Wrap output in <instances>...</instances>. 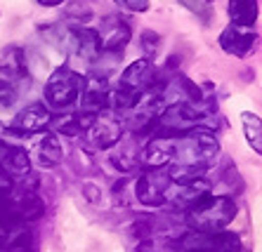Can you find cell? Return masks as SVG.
I'll list each match as a JSON object with an SVG mask.
<instances>
[{"instance_id": "6da1fadb", "label": "cell", "mask_w": 262, "mask_h": 252, "mask_svg": "<svg viewBox=\"0 0 262 252\" xmlns=\"http://www.w3.org/2000/svg\"><path fill=\"white\" fill-rule=\"evenodd\" d=\"M220 154L217 137L208 128H191L172 137V163L175 167H199L206 170Z\"/></svg>"}, {"instance_id": "7a4b0ae2", "label": "cell", "mask_w": 262, "mask_h": 252, "mask_svg": "<svg viewBox=\"0 0 262 252\" xmlns=\"http://www.w3.org/2000/svg\"><path fill=\"white\" fill-rule=\"evenodd\" d=\"M236 217V203L229 196H208L191 205L184 215L187 226L196 234H215L229 226Z\"/></svg>"}, {"instance_id": "3957f363", "label": "cell", "mask_w": 262, "mask_h": 252, "mask_svg": "<svg viewBox=\"0 0 262 252\" xmlns=\"http://www.w3.org/2000/svg\"><path fill=\"white\" fill-rule=\"evenodd\" d=\"M83 75L69 66H59L45 83V102L52 109H69L78 102Z\"/></svg>"}, {"instance_id": "277c9868", "label": "cell", "mask_w": 262, "mask_h": 252, "mask_svg": "<svg viewBox=\"0 0 262 252\" xmlns=\"http://www.w3.org/2000/svg\"><path fill=\"white\" fill-rule=\"evenodd\" d=\"M168 186H170V177L163 167L159 170H151V172H144L137 184H135V196L142 205L146 208H163L165 205V193H168Z\"/></svg>"}, {"instance_id": "5b68a950", "label": "cell", "mask_w": 262, "mask_h": 252, "mask_svg": "<svg viewBox=\"0 0 262 252\" xmlns=\"http://www.w3.org/2000/svg\"><path fill=\"white\" fill-rule=\"evenodd\" d=\"M111 90H109V80L102 73H90L83 78L80 83V111H88V113H102L104 109L111 106Z\"/></svg>"}, {"instance_id": "8992f818", "label": "cell", "mask_w": 262, "mask_h": 252, "mask_svg": "<svg viewBox=\"0 0 262 252\" xmlns=\"http://www.w3.org/2000/svg\"><path fill=\"white\" fill-rule=\"evenodd\" d=\"M184 247L189 252H241V240L229 231H215V234H196L191 231L184 236Z\"/></svg>"}, {"instance_id": "52a82bcc", "label": "cell", "mask_w": 262, "mask_h": 252, "mask_svg": "<svg viewBox=\"0 0 262 252\" xmlns=\"http://www.w3.org/2000/svg\"><path fill=\"white\" fill-rule=\"evenodd\" d=\"M130 26L128 21L118 14H109L104 17L102 26L97 31L99 38V52H109V55H116L121 49H125V45L130 43Z\"/></svg>"}, {"instance_id": "ba28073f", "label": "cell", "mask_w": 262, "mask_h": 252, "mask_svg": "<svg viewBox=\"0 0 262 252\" xmlns=\"http://www.w3.org/2000/svg\"><path fill=\"white\" fill-rule=\"evenodd\" d=\"M123 137V125L118 118L111 116H97L92 120V125L85 130V139L90 146L95 148H111L121 142Z\"/></svg>"}, {"instance_id": "9c48e42d", "label": "cell", "mask_w": 262, "mask_h": 252, "mask_svg": "<svg viewBox=\"0 0 262 252\" xmlns=\"http://www.w3.org/2000/svg\"><path fill=\"white\" fill-rule=\"evenodd\" d=\"M52 120H55V118H52V113H50V109L45 104H31L14 116V120H12L10 128H12L17 135H21V137L29 139L31 135L43 132L48 125H52Z\"/></svg>"}, {"instance_id": "30bf717a", "label": "cell", "mask_w": 262, "mask_h": 252, "mask_svg": "<svg viewBox=\"0 0 262 252\" xmlns=\"http://www.w3.org/2000/svg\"><path fill=\"white\" fill-rule=\"evenodd\" d=\"M255 40L257 36L250 31L248 26L229 24L225 31L220 33V47L225 49L227 55H234V57H246L253 49Z\"/></svg>"}, {"instance_id": "8fae6325", "label": "cell", "mask_w": 262, "mask_h": 252, "mask_svg": "<svg viewBox=\"0 0 262 252\" xmlns=\"http://www.w3.org/2000/svg\"><path fill=\"white\" fill-rule=\"evenodd\" d=\"M69 36H71V45L76 47L80 57L85 59H97L99 57V38L95 29H88V26H71L69 29Z\"/></svg>"}, {"instance_id": "7c38bea8", "label": "cell", "mask_w": 262, "mask_h": 252, "mask_svg": "<svg viewBox=\"0 0 262 252\" xmlns=\"http://www.w3.org/2000/svg\"><path fill=\"white\" fill-rule=\"evenodd\" d=\"M0 167L7 172V177H26L31 172V158L24 146H10L0 158Z\"/></svg>"}, {"instance_id": "4fadbf2b", "label": "cell", "mask_w": 262, "mask_h": 252, "mask_svg": "<svg viewBox=\"0 0 262 252\" xmlns=\"http://www.w3.org/2000/svg\"><path fill=\"white\" fill-rule=\"evenodd\" d=\"M36 158L38 163L43 167H55L61 163V146H59V139H57V135H52V132H45L43 139L38 142L36 146Z\"/></svg>"}, {"instance_id": "5bb4252c", "label": "cell", "mask_w": 262, "mask_h": 252, "mask_svg": "<svg viewBox=\"0 0 262 252\" xmlns=\"http://www.w3.org/2000/svg\"><path fill=\"white\" fill-rule=\"evenodd\" d=\"M111 160H114V165H116L118 170L133 172V170H137V167L142 165V151L133 139H125V142L121 144V148H118V154L111 156Z\"/></svg>"}, {"instance_id": "9a60e30c", "label": "cell", "mask_w": 262, "mask_h": 252, "mask_svg": "<svg viewBox=\"0 0 262 252\" xmlns=\"http://www.w3.org/2000/svg\"><path fill=\"white\" fill-rule=\"evenodd\" d=\"M229 17L236 26H253L257 21V0H229Z\"/></svg>"}, {"instance_id": "2e32d148", "label": "cell", "mask_w": 262, "mask_h": 252, "mask_svg": "<svg viewBox=\"0 0 262 252\" xmlns=\"http://www.w3.org/2000/svg\"><path fill=\"white\" fill-rule=\"evenodd\" d=\"M43 200L33 193V191H19L17 193V203H14V215L21 219H36L43 215Z\"/></svg>"}, {"instance_id": "e0dca14e", "label": "cell", "mask_w": 262, "mask_h": 252, "mask_svg": "<svg viewBox=\"0 0 262 252\" xmlns=\"http://www.w3.org/2000/svg\"><path fill=\"white\" fill-rule=\"evenodd\" d=\"M241 123H244L246 139L253 146V151L262 154V120L255 113H241Z\"/></svg>"}, {"instance_id": "ac0fdd59", "label": "cell", "mask_w": 262, "mask_h": 252, "mask_svg": "<svg viewBox=\"0 0 262 252\" xmlns=\"http://www.w3.org/2000/svg\"><path fill=\"white\" fill-rule=\"evenodd\" d=\"M0 71H5L7 75H21L24 73V52L12 47L5 55V59L0 62Z\"/></svg>"}, {"instance_id": "d6986e66", "label": "cell", "mask_w": 262, "mask_h": 252, "mask_svg": "<svg viewBox=\"0 0 262 252\" xmlns=\"http://www.w3.org/2000/svg\"><path fill=\"white\" fill-rule=\"evenodd\" d=\"M142 49H144V55L149 62H154L161 52V36L154 31H144L142 33Z\"/></svg>"}, {"instance_id": "ffe728a7", "label": "cell", "mask_w": 262, "mask_h": 252, "mask_svg": "<svg viewBox=\"0 0 262 252\" xmlns=\"http://www.w3.org/2000/svg\"><path fill=\"white\" fill-rule=\"evenodd\" d=\"M14 102H17V90H14V85L10 80L0 78V109H10V106H14Z\"/></svg>"}, {"instance_id": "44dd1931", "label": "cell", "mask_w": 262, "mask_h": 252, "mask_svg": "<svg viewBox=\"0 0 262 252\" xmlns=\"http://www.w3.org/2000/svg\"><path fill=\"white\" fill-rule=\"evenodd\" d=\"M114 3L128 12H146L149 10V0H114Z\"/></svg>"}, {"instance_id": "7402d4cb", "label": "cell", "mask_w": 262, "mask_h": 252, "mask_svg": "<svg viewBox=\"0 0 262 252\" xmlns=\"http://www.w3.org/2000/svg\"><path fill=\"white\" fill-rule=\"evenodd\" d=\"M180 5L187 7V10H191V12H196V14H201L203 21H208V17H210V12H208V10L201 5V3H199V0H180Z\"/></svg>"}, {"instance_id": "603a6c76", "label": "cell", "mask_w": 262, "mask_h": 252, "mask_svg": "<svg viewBox=\"0 0 262 252\" xmlns=\"http://www.w3.org/2000/svg\"><path fill=\"white\" fill-rule=\"evenodd\" d=\"M12 191V179L7 177V172L0 167V193H10Z\"/></svg>"}, {"instance_id": "cb8c5ba5", "label": "cell", "mask_w": 262, "mask_h": 252, "mask_svg": "<svg viewBox=\"0 0 262 252\" xmlns=\"http://www.w3.org/2000/svg\"><path fill=\"white\" fill-rule=\"evenodd\" d=\"M67 0H38V5L43 7H57V5H64Z\"/></svg>"}]
</instances>
